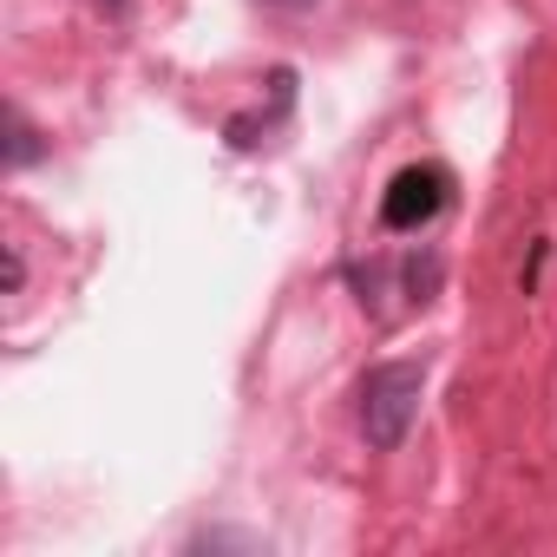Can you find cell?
I'll list each match as a JSON object with an SVG mask.
<instances>
[{
	"mask_svg": "<svg viewBox=\"0 0 557 557\" xmlns=\"http://www.w3.org/2000/svg\"><path fill=\"white\" fill-rule=\"evenodd\" d=\"M420 394H426V361H381L368 368L361 381V433L374 453H394L420 413Z\"/></svg>",
	"mask_w": 557,
	"mask_h": 557,
	"instance_id": "6da1fadb",
	"label": "cell"
},
{
	"mask_svg": "<svg viewBox=\"0 0 557 557\" xmlns=\"http://www.w3.org/2000/svg\"><path fill=\"white\" fill-rule=\"evenodd\" d=\"M446 210V171L440 164H407L394 184H387V197H381V223L387 230H420V223H433Z\"/></svg>",
	"mask_w": 557,
	"mask_h": 557,
	"instance_id": "7a4b0ae2",
	"label": "cell"
},
{
	"mask_svg": "<svg viewBox=\"0 0 557 557\" xmlns=\"http://www.w3.org/2000/svg\"><path fill=\"white\" fill-rule=\"evenodd\" d=\"M34 158H40V132H34L27 112L14 106V112H8V171H21V164H34Z\"/></svg>",
	"mask_w": 557,
	"mask_h": 557,
	"instance_id": "3957f363",
	"label": "cell"
},
{
	"mask_svg": "<svg viewBox=\"0 0 557 557\" xmlns=\"http://www.w3.org/2000/svg\"><path fill=\"white\" fill-rule=\"evenodd\" d=\"M21 289H27V256L8 249V296H21Z\"/></svg>",
	"mask_w": 557,
	"mask_h": 557,
	"instance_id": "277c9868",
	"label": "cell"
},
{
	"mask_svg": "<svg viewBox=\"0 0 557 557\" xmlns=\"http://www.w3.org/2000/svg\"><path fill=\"white\" fill-rule=\"evenodd\" d=\"M269 8H275V14H309L315 0H269Z\"/></svg>",
	"mask_w": 557,
	"mask_h": 557,
	"instance_id": "5b68a950",
	"label": "cell"
},
{
	"mask_svg": "<svg viewBox=\"0 0 557 557\" xmlns=\"http://www.w3.org/2000/svg\"><path fill=\"white\" fill-rule=\"evenodd\" d=\"M99 8H106V14H125V0H99Z\"/></svg>",
	"mask_w": 557,
	"mask_h": 557,
	"instance_id": "8992f818",
	"label": "cell"
}]
</instances>
